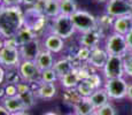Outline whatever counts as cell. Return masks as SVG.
<instances>
[{
	"label": "cell",
	"mask_w": 132,
	"mask_h": 115,
	"mask_svg": "<svg viewBox=\"0 0 132 115\" xmlns=\"http://www.w3.org/2000/svg\"><path fill=\"white\" fill-rule=\"evenodd\" d=\"M24 25V11L21 6L0 7V35L5 38L14 37Z\"/></svg>",
	"instance_id": "6da1fadb"
},
{
	"label": "cell",
	"mask_w": 132,
	"mask_h": 115,
	"mask_svg": "<svg viewBox=\"0 0 132 115\" xmlns=\"http://www.w3.org/2000/svg\"><path fill=\"white\" fill-rule=\"evenodd\" d=\"M47 32L55 34L60 36L61 38H63L64 40H67L70 39L77 31L75 29V25L72 23L71 17L68 16V15L60 14L59 16H56L55 19L50 21Z\"/></svg>",
	"instance_id": "7a4b0ae2"
},
{
	"label": "cell",
	"mask_w": 132,
	"mask_h": 115,
	"mask_svg": "<svg viewBox=\"0 0 132 115\" xmlns=\"http://www.w3.org/2000/svg\"><path fill=\"white\" fill-rule=\"evenodd\" d=\"M50 21L51 20L45 16L44 13L37 11L34 7H27L24 11V25L36 31L39 36L46 30L48 31Z\"/></svg>",
	"instance_id": "3957f363"
},
{
	"label": "cell",
	"mask_w": 132,
	"mask_h": 115,
	"mask_svg": "<svg viewBox=\"0 0 132 115\" xmlns=\"http://www.w3.org/2000/svg\"><path fill=\"white\" fill-rule=\"evenodd\" d=\"M72 23L75 25V29L78 34L91 31L98 28V20L93 14L84 9H77L71 15Z\"/></svg>",
	"instance_id": "277c9868"
},
{
	"label": "cell",
	"mask_w": 132,
	"mask_h": 115,
	"mask_svg": "<svg viewBox=\"0 0 132 115\" xmlns=\"http://www.w3.org/2000/svg\"><path fill=\"white\" fill-rule=\"evenodd\" d=\"M105 50L107 51L109 55H121L125 57L129 53L128 43H126L125 36L114 32L108 35L105 40Z\"/></svg>",
	"instance_id": "5b68a950"
},
{
	"label": "cell",
	"mask_w": 132,
	"mask_h": 115,
	"mask_svg": "<svg viewBox=\"0 0 132 115\" xmlns=\"http://www.w3.org/2000/svg\"><path fill=\"white\" fill-rule=\"evenodd\" d=\"M105 88L106 92L108 93L110 99H123L126 97L128 93V88L129 84L128 82L124 80V77H118V78H109L105 81Z\"/></svg>",
	"instance_id": "8992f818"
},
{
	"label": "cell",
	"mask_w": 132,
	"mask_h": 115,
	"mask_svg": "<svg viewBox=\"0 0 132 115\" xmlns=\"http://www.w3.org/2000/svg\"><path fill=\"white\" fill-rule=\"evenodd\" d=\"M102 74L106 80L123 77L125 75L123 57H121V55H109L105 67L102 68Z\"/></svg>",
	"instance_id": "52a82bcc"
},
{
	"label": "cell",
	"mask_w": 132,
	"mask_h": 115,
	"mask_svg": "<svg viewBox=\"0 0 132 115\" xmlns=\"http://www.w3.org/2000/svg\"><path fill=\"white\" fill-rule=\"evenodd\" d=\"M19 70H20V74H21L22 81L29 83L30 85L42 82L40 81L42 70L38 68V66L36 65L35 61L22 60L21 63H20V66H19Z\"/></svg>",
	"instance_id": "ba28073f"
},
{
	"label": "cell",
	"mask_w": 132,
	"mask_h": 115,
	"mask_svg": "<svg viewBox=\"0 0 132 115\" xmlns=\"http://www.w3.org/2000/svg\"><path fill=\"white\" fill-rule=\"evenodd\" d=\"M132 2L129 0H108L106 5V13L113 17H121L130 14Z\"/></svg>",
	"instance_id": "9c48e42d"
},
{
	"label": "cell",
	"mask_w": 132,
	"mask_h": 115,
	"mask_svg": "<svg viewBox=\"0 0 132 115\" xmlns=\"http://www.w3.org/2000/svg\"><path fill=\"white\" fill-rule=\"evenodd\" d=\"M22 61L19 48L2 47L0 50V65L4 68L19 67Z\"/></svg>",
	"instance_id": "30bf717a"
},
{
	"label": "cell",
	"mask_w": 132,
	"mask_h": 115,
	"mask_svg": "<svg viewBox=\"0 0 132 115\" xmlns=\"http://www.w3.org/2000/svg\"><path fill=\"white\" fill-rule=\"evenodd\" d=\"M42 45L43 48L52 52L53 54H59L65 48V40L55 34L47 32L46 35H44Z\"/></svg>",
	"instance_id": "8fae6325"
},
{
	"label": "cell",
	"mask_w": 132,
	"mask_h": 115,
	"mask_svg": "<svg viewBox=\"0 0 132 115\" xmlns=\"http://www.w3.org/2000/svg\"><path fill=\"white\" fill-rule=\"evenodd\" d=\"M20 54H21L22 60H31L35 61L36 58L38 57V54L40 53V51L43 50V45H42V40L39 38L31 40L29 43L20 46Z\"/></svg>",
	"instance_id": "7c38bea8"
},
{
	"label": "cell",
	"mask_w": 132,
	"mask_h": 115,
	"mask_svg": "<svg viewBox=\"0 0 132 115\" xmlns=\"http://www.w3.org/2000/svg\"><path fill=\"white\" fill-rule=\"evenodd\" d=\"M101 38H103V31L98 27L94 30L84 32V34H79V37H78V45L85 46V47H88L92 50V48L99 46Z\"/></svg>",
	"instance_id": "4fadbf2b"
},
{
	"label": "cell",
	"mask_w": 132,
	"mask_h": 115,
	"mask_svg": "<svg viewBox=\"0 0 132 115\" xmlns=\"http://www.w3.org/2000/svg\"><path fill=\"white\" fill-rule=\"evenodd\" d=\"M31 90L34 91L35 96L39 99H52L56 96V86L54 83H44L39 82L36 84H31Z\"/></svg>",
	"instance_id": "5bb4252c"
},
{
	"label": "cell",
	"mask_w": 132,
	"mask_h": 115,
	"mask_svg": "<svg viewBox=\"0 0 132 115\" xmlns=\"http://www.w3.org/2000/svg\"><path fill=\"white\" fill-rule=\"evenodd\" d=\"M108 58H109V54L107 53V51L105 50V47L102 48L100 46H96V47L92 48V51H91V57L88 59L87 63H90L95 69H102L105 67Z\"/></svg>",
	"instance_id": "9a60e30c"
},
{
	"label": "cell",
	"mask_w": 132,
	"mask_h": 115,
	"mask_svg": "<svg viewBox=\"0 0 132 115\" xmlns=\"http://www.w3.org/2000/svg\"><path fill=\"white\" fill-rule=\"evenodd\" d=\"M132 30V17L130 15H125V16L116 17L114 20L113 24V31L117 32L120 35L126 36Z\"/></svg>",
	"instance_id": "2e32d148"
},
{
	"label": "cell",
	"mask_w": 132,
	"mask_h": 115,
	"mask_svg": "<svg viewBox=\"0 0 132 115\" xmlns=\"http://www.w3.org/2000/svg\"><path fill=\"white\" fill-rule=\"evenodd\" d=\"M2 105L8 109L11 113L14 115L16 113H20V112H25L27 108H25L23 101L21 100L19 96H14V97H4L1 99Z\"/></svg>",
	"instance_id": "e0dca14e"
},
{
	"label": "cell",
	"mask_w": 132,
	"mask_h": 115,
	"mask_svg": "<svg viewBox=\"0 0 132 115\" xmlns=\"http://www.w3.org/2000/svg\"><path fill=\"white\" fill-rule=\"evenodd\" d=\"M35 62H36V65L38 66V68H39L40 70L53 68L54 62H55L54 54H53L52 52H50V51L43 48V50L40 51V53L38 54V57L36 58Z\"/></svg>",
	"instance_id": "ac0fdd59"
},
{
	"label": "cell",
	"mask_w": 132,
	"mask_h": 115,
	"mask_svg": "<svg viewBox=\"0 0 132 115\" xmlns=\"http://www.w3.org/2000/svg\"><path fill=\"white\" fill-rule=\"evenodd\" d=\"M88 99L91 100V103L94 106V108L98 109V108H100V107L105 106L106 104H108L110 98H109L108 93L106 92L105 88H100V89L94 90V92L88 97Z\"/></svg>",
	"instance_id": "d6986e66"
},
{
	"label": "cell",
	"mask_w": 132,
	"mask_h": 115,
	"mask_svg": "<svg viewBox=\"0 0 132 115\" xmlns=\"http://www.w3.org/2000/svg\"><path fill=\"white\" fill-rule=\"evenodd\" d=\"M53 69L55 70V73L57 74V76H59V78H60L61 76H63V75H65V74L72 71L73 69H75V67H73L72 62L69 60V59L63 57V58L59 59V60H55Z\"/></svg>",
	"instance_id": "ffe728a7"
},
{
	"label": "cell",
	"mask_w": 132,
	"mask_h": 115,
	"mask_svg": "<svg viewBox=\"0 0 132 115\" xmlns=\"http://www.w3.org/2000/svg\"><path fill=\"white\" fill-rule=\"evenodd\" d=\"M15 37H16L17 42H19L20 46H21V45L25 44V43H29V42H31V40L36 39V38H39V35H38L36 31H34L32 29L23 25V27L17 31Z\"/></svg>",
	"instance_id": "44dd1931"
},
{
	"label": "cell",
	"mask_w": 132,
	"mask_h": 115,
	"mask_svg": "<svg viewBox=\"0 0 132 115\" xmlns=\"http://www.w3.org/2000/svg\"><path fill=\"white\" fill-rule=\"evenodd\" d=\"M72 108H73V113L76 115H88L93 113V112H95L94 106L92 105L88 98H82L80 101H78Z\"/></svg>",
	"instance_id": "7402d4cb"
},
{
	"label": "cell",
	"mask_w": 132,
	"mask_h": 115,
	"mask_svg": "<svg viewBox=\"0 0 132 115\" xmlns=\"http://www.w3.org/2000/svg\"><path fill=\"white\" fill-rule=\"evenodd\" d=\"M60 81V84L63 86L64 89H72V88H76V86L78 85V83L80 82L79 77H78L77 73H76V70L73 69L72 71H70V73L65 74V75L61 76L59 78Z\"/></svg>",
	"instance_id": "603a6c76"
},
{
	"label": "cell",
	"mask_w": 132,
	"mask_h": 115,
	"mask_svg": "<svg viewBox=\"0 0 132 115\" xmlns=\"http://www.w3.org/2000/svg\"><path fill=\"white\" fill-rule=\"evenodd\" d=\"M45 16L50 20L55 19L61 14L60 12V1L59 0H46V5L44 8Z\"/></svg>",
	"instance_id": "cb8c5ba5"
},
{
	"label": "cell",
	"mask_w": 132,
	"mask_h": 115,
	"mask_svg": "<svg viewBox=\"0 0 132 115\" xmlns=\"http://www.w3.org/2000/svg\"><path fill=\"white\" fill-rule=\"evenodd\" d=\"M62 98H63V101H64L67 105L69 106H75L78 101H80V99L83 98L80 96V93L78 92V90L76 88H72V89H64V92L62 94Z\"/></svg>",
	"instance_id": "d4e9b609"
},
{
	"label": "cell",
	"mask_w": 132,
	"mask_h": 115,
	"mask_svg": "<svg viewBox=\"0 0 132 115\" xmlns=\"http://www.w3.org/2000/svg\"><path fill=\"white\" fill-rule=\"evenodd\" d=\"M5 69H6L5 83H7V84H17L22 81L19 67H11V68H5Z\"/></svg>",
	"instance_id": "484cf974"
},
{
	"label": "cell",
	"mask_w": 132,
	"mask_h": 115,
	"mask_svg": "<svg viewBox=\"0 0 132 115\" xmlns=\"http://www.w3.org/2000/svg\"><path fill=\"white\" fill-rule=\"evenodd\" d=\"M78 9L77 2L75 0H60V12L63 15H71Z\"/></svg>",
	"instance_id": "4316f807"
},
{
	"label": "cell",
	"mask_w": 132,
	"mask_h": 115,
	"mask_svg": "<svg viewBox=\"0 0 132 115\" xmlns=\"http://www.w3.org/2000/svg\"><path fill=\"white\" fill-rule=\"evenodd\" d=\"M76 73H77L78 77H79V80H86L87 77H90L92 74L96 73V69L94 67H92V66L90 65V63L87 62H83L80 66H78L77 68H75Z\"/></svg>",
	"instance_id": "83f0119b"
},
{
	"label": "cell",
	"mask_w": 132,
	"mask_h": 115,
	"mask_svg": "<svg viewBox=\"0 0 132 115\" xmlns=\"http://www.w3.org/2000/svg\"><path fill=\"white\" fill-rule=\"evenodd\" d=\"M17 96L21 98V100L23 101L24 106L27 109H30L32 108V107L35 106V104H36V98L37 97L35 96L34 91L32 90H29V91H25L23 92V93H20L17 94Z\"/></svg>",
	"instance_id": "f1b7e54d"
},
{
	"label": "cell",
	"mask_w": 132,
	"mask_h": 115,
	"mask_svg": "<svg viewBox=\"0 0 132 115\" xmlns=\"http://www.w3.org/2000/svg\"><path fill=\"white\" fill-rule=\"evenodd\" d=\"M98 27L100 28L101 30H102L103 32H105V30L109 29V28H113V24H114V20H115V17L110 16L109 14L107 13H105V14H102L101 16H99L98 19Z\"/></svg>",
	"instance_id": "f546056e"
},
{
	"label": "cell",
	"mask_w": 132,
	"mask_h": 115,
	"mask_svg": "<svg viewBox=\"0 0 132 115\" xmlns=\"http://www.w3.org/2000/svg\"><path fill=\"white\" fill-rule=\"evenodd\" d=\"M76 89L78 90V92L80 93V96H82L83 98H88V97L94 92V89L92 88V85L86 80L80 81L79 83H78V85L76 86Z\"/></svg>",
	"instance_id": "4dcf8cb0"
},
{
	"label": "cell",
	"mask_w": 132,
	"mask_h": 115,
	"mask_svg": "<svg viewBox=\"0 0 132 115\" xmlns=\"http://www.w3.org/2000/svg\"><path fill=\"white\" fill-rule=\"evenodd\" d=\"M59 80V76L55 73V70L53 68L50 69H45V70H42V74H40V81L44 82V83H54Z\"/></svg>",
	"instance_id": "1f68e13d"
},
{
	"label": "cell",
	"mask_w": 132,
	"mask_h": 115,
	"mask_svg": "<svg viewBox=\"0 0 132 115\" xmlns=\"http://www.w3.org/2000/svg\"><path fill=\"white\" fill-rule=\"evenodd\" d=\"M91 48L88 47H85V46H78L77 47V51H76V55H77L78 60L80 62H87L88 59L91 57Z\"/></svg>",
	"instance_id": "d6a6232c"
},
{
	"label": "cell",
	"mask_w": 132,
	"mask_h": 115,
	"mask_svg": "<svg viewBox=\"0 0 132 115\" xmlns=\"http://www.w3.org/2000/svg\"><path fill=\"white\" fill-rule=\"evenodd\" d=\"M96 115H116V109L111 104H106L105 106L95 109Z\"/></svg>",
	"instance_id": "836d02e7"
},
{
	"label": "cell",
	"mask_w": 132,
	"mask_h": 115,
	"mask_svg": "<svg viewBox=\"0 0 132 115\" xmlns=\"http://www.w3.org/2000/svg\"><path fill=\"white\" fill-rule=\"evenodd\" d=\"M86 81H87L88 83L92 85V88L94 89V90H96V89H100L101 85H102V78H101V76L99 75L98 73L92 74L90 77L86 78Z\"/></svg>",
	"instance_id": "e575fe53"
},
{
	"label": "cell",
	"mask_w": 132,
	"mask_h": 115,
	"mask_svg": "<svg viewBox=\"0 0 132 115\" xmlns=\"http://www.w3.org/2000/svg\"><path fill=\"white\" fill-rule=\"evenodd\" d=\"M124 60V71L125 75L132 77V52H129L125 57H123Z\"/></svg>",
	"instance_id": "d590c367"
},
{
	"label": "cell",
	"mask_w": 132,
	"mask_h": 115,
	"mask_svg": "<svg viewBox=\"0 0 132 115\" xmlns=\"http://www.w3.org/2000/svg\"><path fill=\"white\" fill-rule=\"evenodd\" d=\"M4 97H14L17 96V88L16 84H4Z\"/></svg>",
	"instance_id": "8d00e7d4"
},
{
	"label": "cell",
	"mask_w": 132,
	"mask_h": 115,
	"mask_svg": "<svg viewBox=\"0 0 132 115\" xmlns=\"http://www.w3.org/2000/svg\"><path fill=\"white\" fill-rule=\"evenodd\" d=\"M5 46L6 47H11V48H20V44L15 36L14 37L5 38Z\"/></svg>",
	"instance_id": "74e56055"
},
{
	"label": "cell",
	"mask_w": 132,
	"mask_h": 115,
	"mask_svg": "<svg viewBox=\"0 0 132 115\" xmlns=\"http://www.w3.org/2000/svg\"><path fill=\"white\" fill-rule=\"evenodd\" d=\"M16 88H17V94L23 93V92H25V91L31 90V85H30L29 83H27V82H24V81H21L20 83H17L16 84Z\"/></svg>",
	"instance_id": "f35d334b"
},
{
	"label": "cell",
	"mask_w": 132,
	"mask_h": 115,
	"mask_svg": "<svg viewBox=\"0 0 132 115\" xmlns=\"http://www.w3.org/2000/svg\"><path fill=\"white\" fill-rule=\"evenodd\" d=\"M22 0H2V6L7 7H14V6H21Z\"/></svg>",
	"instance_id": "ab89813d"
},
{
	"label": "cell",
	"mask_w": 132,
	"mask_h": 115,
	"mask_svg": "<svg viewBox=\"0 0 132 115\" xmlns=\"http://www.w3.org/2000/svg\"><path fill=\"white\" fill-rule=\"evenodd\" d=\"M5 76H6V69L0 65V86L5 84Z\"/></svg>",
	"instance_id": "60d3db41"
},
{
	"label": "cell",
	"mask_w": 132,
	"mask_h": 115,
	"mask_svg": "<svg viewBox=\"0 0 132 115\" xmlns=\"http://www.w3.org/2000/svg\"><path fill=\"white\" fill-rule=\"evenodd\" d=\"M125 38H126V43H128L129 52H132V30L125 36Z\"/></svg>",
	"instance_id": "b9f144b4"
},
{
	"label": "cell",
	"mask_w": 132,
	"mask_h": 115,
	"mask_svg": "<svg viewBox=\"0 0 132 115\" xmlns=\"http://www.w3.org/2000/svg\"><path fill=\"white\" fill-rule=\"evenodd\" d=\"M38 0H22V5L25 7H32Z\"/></svg>",
	"instance_id": "7bdbcfd3"
},
{
	"label": "cell",
	"mask_w": 132,
	"mask_h": 115,
	"mask_svg": "<svg viewBox=\"0 0 132 115\" xmlns=\"http://www.w3.org/2000/svg\"><path fill=\"white\" fill-rule=\"evenodd\" d=\"M0 115H13V114L4 106V105L1 104V105H0Z\"/></svg>",
	"instance_id": "ee69618b"
},
{
	"label": "cell",
	"mask_w": 132,
	"mask_h": 115,
	"mask_svg": "<svg viewBox=\"0 0 132 115\" xmlns=\"http://www.w3.org/2000/svg\"><path fill=\"white\" fill-rule=\"evenodd\" d=\"M126 98H129L130 100H132V84H129L128 93H126Z\"/></svg>",
	"instance_id": "f6af8a7d"
},
{
	"label": "cell",
	"mask_w": 132,
	"mask_h": 115,
	"mask_svg": "<svg viewBox=\"0 0 132 115\" xmlns=\"http://www.w3.org/2000/svg\"><path fill=\"white\" fill-rule=\"evenodd\" d=\"M2 47H5V37L0 35V50H1Z\"/></svg>",
	"instance_id": "bcb514c9"
},
{
	"label": "cell",
	"mask_w": 132,
	"mask_h": 115,
	"mask_svg": "<svg viewBox=\"0 0 132 115\" xmlns=\"http://www.w3.org/2000/svg\"><path fill=\"white\" fill-rule=\"evenodd\" d=\"M43 115H59V114L55 113V112H46V113L43 114Z\"/></svg>",
	"instance_id": "7dc6e473"
},
{
	"label": "cell",
	"mask_w": 132,
	"mask_h": 115,
	"mask_svg": "<svg viewBox=\"0 0 132 115\" xmlns=\"http://www.w3.org/2000/svg\"><path fill=\"white\" fill-rule=\"evenodd\" d=\"M14 115H29L27 113V112H20V113H16V114H14Z\"/></svg>",
	"instance_id": "c3c4849f"
},
{
	"label": "cell",
	"mask_w": 132,
	"mask_h": 115,
	"mask_svg": "<svg viewBox=\"0 0 132 115\" xmlns=\"http://www.w3.org/2000/svg\"><path fill=\"white\" fill-rule=\"evenodd\" d=\"M129 15H130V16L132 17V6H131V11H130V14H129Z\"/></svg>",
	"instance_id": "681fc988"
},
{
	"label": "cell",
	"mask_w": 132,
	"mask_h": 115,
	"mask_svg": "<svg viewBox=\"0 0 132 115\" xmlns=\"http://www.w3.org/2000/svg\"><path fill=\"white\" fill-rule=\"evenodd\" d=\"M88 115H96L95 112H93V113H91V114H88Z\"/></svg>",
	"instance_id": "f907efd6"
},
{
	"label": "cell",
	"mask_w": 132,
	"mask_h": 115,
	"mask_svg": "<svg viewBox=\"0 0 132 115\" xmlns=\"http://www.w3.org/2000/svg\"><path fill=\"white\" fill-rule=\"evenodd\" d=\"M98 1H101V2H103V1H108V0H98Z\"/></svg>",
	"instance_id": "816d5d0a"
},
{
	"label": "cell",
	"mask_w": 132,
	"mask_h": 115,
	"mask_svg": "<svg viewBox=\"0 0 132 115\" xmlns=\"http://www.w3.org/2000/svg\"><path fill=\"white\" fill-rule=\"evenodd\" d=\"M2 6V0H0V7Z\"/></svg>",
	"instance_id": "f5cc1de1"
},
{
	"label": "cell",
	"mask_w": 132,
	"mask_h": 115,
	"mask_svg": "<svg viewBox=\"0 0 132 115\" xmlns=\"http://www.w3.org/2000/svg\"><path fill=\"white\" fill-rule=\"evenodd\" d=\"M69 115H76V114H75V113H73V114H69Z\"/></svg>",
	"instance_id": "db71d44e"
},
{
	"label": "cell",
	"mask_w": 132,
	"mask_h": 115,
	"mask_svg": "<svg viewBox=\"0 0 132 115\" xmlns=\"http://www.w3.org/2000/svg\"><path fill=\"white\" fill-rule=\"evenodd\" d=\"M129 1H130V2H132V0H129Z\"/></svg>",
	"instance_id": "11a10c76"
},
{
	"label": "cell",
	"mask_w": 132,
	"mask_h": 115,
	"mask_svg": "<svg viewBox=\"0 0 132 115\" xmlns=\"http://www.w3.org/2000/svg\"><path fill=\"white\" fill-rule=\"evenodd\" d=\"M59 1H60V0H59Z\"/></svg>",
	"instance_id": "9f6ffc18"
}]
</instances>
